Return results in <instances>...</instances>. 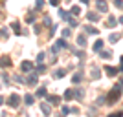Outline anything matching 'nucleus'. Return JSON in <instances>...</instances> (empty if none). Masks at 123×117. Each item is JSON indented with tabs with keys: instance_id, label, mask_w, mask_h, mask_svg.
Instances as JSON below:
<instances>
[{
	"instance_id": "1",
	"label": "nucleus",
	"mask_w": 123,
	"mask_h": 117,
	"mask_svg": "<svg viewBox=\"0 0 123 117\" xmlns=\"http://www.w3.org/2000/svg\"><path fill=\"white\" fill-rule=\"evenodd\" d=\"M119 97H121V86H114L110 90V93L107 95V104H114Z\"/></svg>"
},
{
	"instance_id": "2",
	"label": "nucleus",
	"mask_w": 123,
	"mask_h": 117,
	"mask_svg": "<svg viewBox=\"0 0 123 117\" xmlns=\"http://www.w3.org/2000/svg\"><path fill=\"white\" fill-rule=\"evenodd\" d=\"M64 48H68L66 40H64V39H59V40H57L55 44L51 46V53H53V55H57V53H59L61 50H64Z\"/></svg>"
},
{
	"instance_id": "3",
	"label": "nucleus",
	"mask_w": 123,
	"mask_h": 117,
	"mask_svg": "<svg viewBox=\"0 0 123 117\" xmlns=\"http://www.w3.org/2000/svg\"><path fill=\"white\" fill-rule=\"evenodd\" d=\"M18 104H20V97L17 95V93H11V95H9V99H7V106L17 108Z\"/></svg>"
},
{
	"instance_id": "4",
	"label": "nucleus",
	"mask_w": 123,
	"mask_h": 117,
	"mask_svg": "<svg viewBox=\"0 0 123 117\" xmlns=\"http://www.w3.org/2000/svg\"><path fill=\"white\" fill-rule=\"evenodd\" d=\"M37 75H39V73H35V71L30 73V75L26 77V84H28V86H35L37 84Z\"/></svg>"
},
{
	"instance_id": "5",
	"label": "nucleus",
	"mask_w": 123,
	"mask_h": 117,
	"mask_svg": "<svg viewBox=\"0 0 123 117\" xmlns=\"http://www.w3.org/2000/svg\"><path fill=\"white\" fill-rule=\"evenodd\" d=\"M96 6H98V9L101 11V13H107V11H108V4H107V0H98V4H96Z\"/></svg>"
},
{
	"instance_id": "6",
	"label": "nucleus",
	"mask_w": 123,
	"mask_h": 117,
	"mask_svg": "<svg viewBox=\"0 0 123 117\" xmlns=\"http://www.w3.org/2000/svg\"><path fill=\"white\" fill-rule=\"evenodd\" d=\"M46 101L50 102V104H61V97L59 95H50V93H48Z\"/></svg>"
},
{
	"instance_id": "7",
	"label": "nucleus",
	"mask_w": 123,
	"mask_h": 117,
	"mask_svg": "<svg viewBox=\"0 0 123 117\" xmlns=\"http://www.w3.org/2000/svg\"><path fill=\"white\" fill-rule=\"evenodd\" d=\"M20 68H22V71H24V73H28V71H31V70H33V62L24 61V62L20 64Z\"/></svg>"
},
{
	"instance_id": "8",
	"label": "nucleus",
	"mask_w": 123,
	"mask_h": 117,
	"mask_svg": "<svg viewBox=\"0 0 123 117\" xmlns=\"http://www.w3.org/2000/svg\"><path fill=\"white\" fill-rule=\"evenodd\" d=\"M41 112L44 113V115H50V113H51V108H50V104H48V101L41 102Z\"/></svg>"
},
{
	"instance_id": "9",
	"label": "nucleus",
	"mask_w": 123,
	"mask_h": 117,
	"mask_svg": "<svg viewBox=\"0 0 123 117\" xmlns=\"http://www.w3.org/2000/svg\"><path fill=\"white\" fill-rule=\"evenodd\" d=\"M11 64H13V62H11L9 57H2V59H0V68H9Z\"/></svg>"
},
{
	"instance_id": "10",
	"label": "nucleus",
	"mask_w": 123,
	"mask_h": 117,
	"mask_svg": "<svg viewBox=\"0 0 123 117\" xmlns=\"http://www.w3.org/2000/svg\"><path fill=\"white\" fill-rule=\"evenodd\" d=\"M105 71H107V75L114 77V75H118V71H119V68H112V66H105Z\"/></svg>"
},
{
	"instance_id": "11",
	"label": "nucleus",
	"mask_w": 123,
	"mask_h": 117,
	"mask_svg": "<svg viewBox=\"0 0 123 117\" xmlns=\"http://www.w3.org/2000/svg\"><path fill=\"white\" fill-rule=\"evenodd\" d=\"M103 46H105V42H103V39H98V40L94 42V51H98V53H99V51L103 50Z\"/></svg>"
},
{
	"instance_id": "12",
	"label": "nucleus",
	"mask_w": 123,
	"mask_h": 117,
	"mask_svg": "<svg viewBox=\"0 0 123 117\" xmlns=\"http://www.w3.org/2000/svg\"><path fill=\"white\" fill-rule=\"evenodd\" d=\"M85 33H86V35H98L99 31L96 29L94 26H85Z\"/></svg>"
},
{
	"instance_id": "13",
	"label": "nucleus",
	"mask_w": 123,
	"mask_h": 117,
	"mask_svg": "<svg viewBox=\"0 0 123 117\" xmlns=\"http://www.w3.org/2000/svg\"><path fill=\"white\" fill-rule=\"evenodd\" d=\"M64 99H66V101H72V99H75V93H74V90H70V88H68L66 92H64Z\"/></svg>"
},
{
	"instance_id": "14",
	"label": "nucleus",
	"mask_w": 123,
	"mask_h": 117,
	"mask_svg": "<svg viewBox=\"0 0 123 117\" xmlns=\"http://www.w3.org/2000/svg\"><path fill=\"white\" fill-rule=\"evenodd\" d=\"M83 77H85L83 73H75V75H72V82L74 84H79V82L83 81Z\"/></svg>"
},
{
	"instance_id": "15",
	"label": "nucleus",
	"mask_w": 123,
	"mask_h": 117,
	"mask_svg": "<svg viewBox=\"0 0 123 117\" xmlns=\"http://www.w3.org/2000/svg\"><path fill=\"white\" fill-rule=\"evenodd\" d=\"M77 44H79L81 48L86 46V35H79V37H77Z\"/></svg>"
},
{
	"instance_id": "16",
	"label": "nucleus",
	"mask_w": 123,
	"mask_h": 117,
	"mask_svg": "<svg viewBox=\"0 0 123 117\" xmlns=\"http://www.w3.org/2000/svg\"><path fill=\"white\" fill-rule=\"evenodd\" d=\"M64 75H66V71H64V70H55V71H53V79H62Z\"/></svg>"
},
{
	"instance_id": "17",
	"label": "nucleus",
	"mask_w": 123,
	"mask_h": 117,
	"mask_svg": "<svg viewBox=\"0 0 123 117\" xmlns=\"http://www.w3.org/2000/svg\"><path fill=\"white\" fill-rule=\"evenodd\" d=\"M116 24H118V20H116V17H112V15H110V17L107 18V26H108V28H114Z\"/></svg>"
},
{
	"instance_id": "18",
	"label": "nucleus",
	"mask_w": 123,
	"mask_h": 117,
	"mask_svg": "<svg viewBox=\"0 0 123 117\" xmlns=\"http://www.w3.org/2000/svg\"><path fill=\"white\" fill-rule=\"evenodd\" d=\"M35 95H37V97H48V90H46L44 86H42V88H39V90H37V93H35Z\"/></svg>"
},
{
	"instance_id": "19",
	"label": "nucleus",
	"mask_w": 123,
	"mask_h": 117,
	"mask_svg": "<svg viewBox=\"0 0 123 117\" xmlns=\"http://www.w3.org/2000/svg\"><path fill=\"white\" fill-rule=\"evenodd\" d=\"M86 18H88L90 22H98V20H99L98 13H88V15H86Z\"/></svg>"
},
{
	"instance_id": "20",
	"label": "nucleus",
	"mask_w": 123,
	"mask_h": 117,
	"mask_svg": "<svg viewBox=\"0 0 123 117\" xmlns=\"http://www.w3.org/2000/svg\"><path fill=\"white\" fill-rule=\"evenodd\" d=\"M74 93H75V99H83V95H85L83 88H75V90H74Z\"/></svg>"
},
{
	"instance_id": "21",
	"label": "nucleus",
	"mask_w": 123,
	"mask_h": 117,
	"mask_svg": "<svg viewBox=\"0 0 123 117\" xmlns=\"http://www.w3.org/2000/svg\"><path fill=\"white\" fill-rule=\"evenodd\" d=\"M24 102L30 106V104H33V95H30V93H26L24 95Z\"/></svg>"
},
{
	"instance_id": "22",
	"label": "nucleus",
	"mask_w": 123,
	"mask_h": 117,
	"mask_svg": "<svg viewBox=\"0 0 123 117\" xmlns=\"http://www.w3.org/2000/svg\"><path fill=\"white\" fill-rule=\"evenodd\" d=\"M118 40H119V33H112V35L108 37V42H112V44H114V42H118Z\"/></svg>"
},
{
	"instance_id": "23",
	"label": "nucleus",
	"mask_w": 123,
	"mask_h": 117,
	"mask_svg": "<svg viewBox=\"0 0 123 117\" xmlns=\"http://www.w3.org/2000/svg\"><path fill=\"white\" fill-rule=\"evenodd\" d=\"M11 29L15 31V33H20V26H18V22H17V20L11 24Z\"/></svg>"
},
{
	"instance_id": "24",
	"label": "nucleus",
	"mask_w": 123,
	"mask_h": 117,
	"mask_svg": "<svg viewBox=\"0 0 123 117\" xmlns=\"http://www.w3.org/2000/svg\"><path fill=\"white\" fill-rule=\"evenodd\" d=\"M99 55H101V59H108V57H110V51H108V50H101V51H99Z\"/></svg>"
},
{
	"instance_id": "25",
	"label": "nucleus",
	"mask_w": 123,
	"mask_h": 117,
	"mask_svg": "<svg viewBox=\"0 0 123 117\" xmlns=\"http://www.w3.org/2000/svg\"><path fill=\"white\" fill-rule=\"evenodd\" d=\"M7 35H9V31H7V28H2V29H0V39H6Z\"/></svg>"
},
{
	"instance_id": "26",
	"label": "nucleus",
	"mask_w": 123,
	"mask_h": 117,
	"mask_svg": "<svg viewBox=\"0 0 123 117\" xmlns=\"http://www.w3.org/2000/svg\"><path fill=\"white\" fill-rule=\"evenodd\" d=\"M44 57H46V53H44V51H41V53L37 55V62H39V64H42V61H44Z\"/></svg>"
},
{
	"instance_id": "27",
	"label": "nucleus",
	"mask_w": 123,
	"mask_h": 117,
	"mask_svg": "<svg viewBox=\"0 0 123 117\" xmlns=\"http://www.w3.org/2000/svg\"><path fill=\"white\" fill-rule=\"evenodd\" d=\"M72 53H74V55H77L79 59H81V57H85V53H83L81 50H75V48H72Z\"/></svg>"
},
{
	"instance_id": "28",
	"label": "nucleus",
	"mask_w": 123,
	"mask_h": 117,
	"mask_svg": "<svg viewBox=\"0 0 123 117\" xmlns=\"http://www.w3.org/2000/svg\"><path fill=\"white\" fill-rule=\"evenodd\" d=\"M59 17H61V18H62V20H68V13H66V11H59Z\"/></svg>"
},
{
	"instance_id": "29",
	"label": "nucleus",
	"mask_w": 123,
	"mask_h": 117,
	"mask_svg": "<svg viewBox=\"0 0 123 117\" xmlns=\"http://www.w3.org/2000/svg\"><path fill=\"white\" fill-rule=\"evenodd\" d=\"M98 104H99V106H101V104H107V97H105V95H101V97L98 99Z\"/></svg>"
},
{
	"instance_id": "30",
	"label": "nucleus",
	"mask_w": 123,
	"mask_h": 117,
	"mask_svg": "<svg viewBox=\"0 0 123 117\" xmlns=\"http://www.w3.org/2000/svg\"><path fill=\"white\" fill-rule=\"evenodd\" d=\"M44 70H46V66H44V64H39V66H37V70H35V73H42Z\"/></svg>"
},
{
	"instance_id": "31",
	"label": "nucleus",
	"mask_w": 123,
	"mask_h": 117,
	"mask_svg": "<svg viewBox=\"0 0 123 117\" xmlns=\"http://www.w3.org/2000/svg\"><path fill=\"white\" fill-rule=\"evenodd\" d=\"M68 24L72 26V28H77V20L75 18H70V17H68Z\"/></svg>"
},
{
	"instance_id": "32",
	"label": "nucleus",
	"mask_w": 123,
	"mask_h": 117,
	"mask_svg": "<svg viewBox=\"0 0 123 117\" xmlns=\"http://www.w3.org/2000/svg\"><path fill=\"white\" fill-rule=\"evenodd\" d=\"M90 77H92V79H98V77H99V70H98V68H94V70H92V75H90Z\"/></svg>"
},
{
	"instance_id": "33",
	"label": "nucleus",
	"mask_w": 123,
	"mask_h": 117,
	"mask_svg": "<svg viewBox=\"0 0 123 117\" xmlns=\"http://www.w3.org/2000/svg\"><path fill=\"white\" fill-rule=\"evenodd\" d=\"M42 6H44V0H37L35 2V9H41Z\"/></svg>"
},
{
	"instance_id": "34",
	"label": "nucleus",
	"mask_w": 123,
	"mask_h": 117,
	"mask_svg": "<svg viewBox=\"0 0 123 117\" xmlns=\"http://www.w3.org/2000/svg\"><path fill=\"white\" fill-rule=\"evenodd\" d=\"M72 13H74V15H79V13H81L79 6H72Z\"/></svg>"
},
{
	"instance_id": "35",
	"label": "nucleus",
	"mask_w": 123,
	"mask_h": 117,
	"mask_svg": "<svg viewBox=\"0 0 123 117\" xmlns=\"http://www.w3.org/2000/svg\"><path fill=\"white\" fill-rule=\"evenodd\" d=\"M114 6L119 7V9H123V0H114Z\"/></svg>"
},
{
	"instance_id": "36",
	"label": "nucleus",
	"mask_w": 123,
	"mask_h": 117,
	"mask_svg": "<svg viewBox=\"0 0 123 117\" xmlns=\"http://www.w3.org/2000/svg\"><path fill=\"white\" fill-rule=\"evenodd\" d=\"M44 24H46V26H51V18H50L48 15H44Z\"/></svg>"
},
{
	"instance_id": "37",
	"label": "nucleus",
	"mask_w": 123,
	"mask_h": 117,
	"mask_svg": "<svg viewBox=\"0 0 123 117\" xmlns=\"http://www.w3.org/2000/svg\"><path fill=\"white\" fill-rule=\"evenodd\" d=\"M26 20H28V24H33V22H35V15H30Z\"/></svg>"
},
{
	"instance_id": "38",
	"label": "nucleus",
	"mask_w": 123,
	"mask_h": 117,
	"mask_svg": "<svg viewBox=\"0 0 123 117\" xmlns=\"http://www.w3.org/2000/svg\"><path fill=\"white\" fill-rule=\"evenodd\" d=\"M70 37V29H62V39H68Z\"/></svg>"
},
{
	"instance_id": "39",
	"label": "nucleus",
	"mask_w": 123,
	"mask_h": 117,
	"mask_svg": "<svg viewBox=\"0 0 123 117\" xmlns=\"http://www.w3.org/2000/svg\"><path fill=\"white\" fill-rule=\"evenodd\" d=\"M61 110H62V113H64V115H66V113H70V110H72V108H68V106H62Z\"/></svg>"
},
{
	"instance_id": "40",
	"label": "nucleus",
	"mask_w": 123,
	"mask_h": 117,
	"mask_svg": "<svg viewBox=\"0 0 123 117\" xmlns=\"http://www.w3.org/2000/svg\"><path fill=\"white\" fill-rule=\"evenodd\" d=\"M59 2H61V0H50V4H51V6H55V7L59 6Z\"/></svg>"
},
{
	"instance_id": "41",
	"label": "nucleus",
	"mask_w": 123,
	"mask_h": 117,
	"mask_svg": "<svg viewBox=\"0 0 123 117\" xmlns=\"http://www.w3.org/2000/svg\"><path fill=\"white\" fill-rule=\"evenodd\" d=\"M15 81H17V82H22V81H24V79H22L20 75H15Z\"/></svg>"
},
{
	"instance_id": "42",
	"label": "nucleus",
	"mask_w": 123,
	"mask_h": 117,
	"mask_svg": "<svg viewBox=\"0 0 123 117\" xmlns=\"http://www.w3.org/2000/svg\"><path fill=\"white\" fill-rule=\"evenodd\" d=\"M108 117H123V113H110Z\"/></svg>"
},
{
	"instance_id": "43",
	"label": "nucleus",
	"mask_w": 123,
	"mask_h": 117,
	"mask_svg": "<svg viewBox=\"0 0 123 117\" xmlns=\"http://www.w3.org/2000/svg\"><path fill=\"white\" fill-rule=\"evenodd\" d=\"M81 4H86L88 6V4H90V0H81Z\"/></svg>"
},
{
	"instance_id": "44",
	"label": "nucleus",
	"mask_w": 123,
	"mask_h": 117,
	"mask_svg": "<svg viewBox=\"0 0 123 117\" xmlns=\"http://www.w3.org/2000/svg\"><path fill=\"white\" fill-rule=\"evenodd\" d=\"M2 104H4V97L0 95V106H2Z\"/></svg>"
},
{
	"instance_id": "45",
	"label": "nucleus",
	"mask_w": 123,
	"mask_h": 117,
	"mask_svg": "<svg viewBox=\"0 0 123 117\" xmlns=\"http://www.w3.org/2000/svg\"><path fill=\"white\" fill-rule=\"evenodd\" d=\"M119 71H123V57H121V66H119Z\"/></svg>"
},
{
	"instance_id": "46",
	"label": "nucleus",
	"mask_w": 123,
	"mask_h": 117,
	"mask_svg": "<svg viewBox=\"0 0 123 117\" xmlns=\"http://www.w3.org/2000/svg\"><path fill=\"white\" fill-rule=\"evenodd\" d=\"M118 22H121V24H123V15H121V17L118 18Z\"/></svg>"
},
{
	"instance_id": "47",
	"label": "nucleus",
	"mask_w": 123,
	"mask_h": 117,
	"mask_svg": "<svg viewBox=\"0 0 123 117\" xmlns=\"http://www.w3.org/2000/svg\"><path fill=\"white\" fill-rule=\"evenodd\" d=\"M119 86H123V77H121V79H119Z\"/></svg>"
},
{
	"instance_id": "48",
	"label": "nucleus",
	"mask_w": 123,
	"mask_h": 117,
	"mask_svg": "<svg viewBox=\"0 0 123 117\" xmlns=\"http://www.w3.org/2000/svg\"><path fill=\"white\" fill-rule=\"evenodd\" d=\"M59 117H62V115H59Z\"/></svg>"
}]
</instances>
